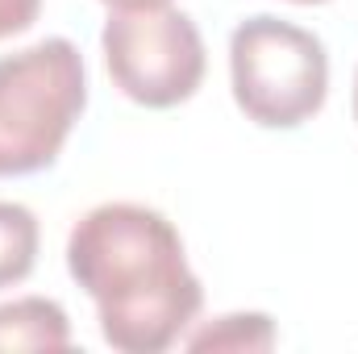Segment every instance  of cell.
Returning a JSON list of instances; mask_svg holds the SVG:
<instances>
[{"label":"cell","instance_id":"6da1fadb","mask_svg":"<svg viewBox=\"0 0 358 354\" xmlns=\"http://www.w3.org/2000/svg\"><path fill=\"white\" fill-rule=\"evenodd\" d=\"M67 271L96 300L100 334L121 354L171 351L204 304L176 225L129 200L100 204L76 221Z\"/></svg>","mask_w":358,"mask_h":354},{"label":"cell","instance_id":"7a4b0ae2","mask_svg":"<svg viewBox=\"0 0 358 354\" xmlns=\"http://www.w3.org/2000/svg\"><path fill=\"white\" fill-rule=\"evenodd\" d=\"M88 104L84 55L42 38L0 59V179L46 171Z\"/></svg>","mask_w":358,"mask_h":354},{"label":"cell","instance_id":"3957f363","mask_svg":"<svg viewBox=\"0 0 358 354\" xmlns=\"http://www.w3.org/2000/svg\"><path fill=\"white\" fill-rule=\"evenodd\" d=\"M234 100L263 129H296L329 96V55L317 34L259 13L229 38Z\"/></svg>","mask_w":358,"mask_h":354},{"label":"cell","instance_id":"277c9868","mask_svg":"<svg viewBox=\"0 0 358 354\" xmlns=\"http://www.w3.org/2000/svg\"><path fill=\"white\" fill-rule=\"evenodd\" d=\"M113 84L134 104L176 108L192 100L204 80V38L187 13L163 8H113L100 34Z\"/></svg>","mask_w":358,"mask_h":354},{"label":"cell","instance_id":"5b68a950","mask_svg":"<svg viewBox=\"0 0 358 354\" xmlns=\"http://www.w3.org/2000/svg\"><path fill=\"white\" fill-rule=\"evenodd\" d=\"M71 321L63 304L46 296H25L0 304V351H67Z\"/></svg>","mask_w":358,"mask_h":354},{"label":"cell","instance_id":"8992f818","mask_svg":"<svg viewBox=\"0 0 358 354\" xmlns=\"http://www.w3.org/2000/svg\"><path fill=\"white\" fill-rule=\"evenodd\" d=\"M38 263V217L25 204L0 200V288L21 283Z\"/></svg>","mask_w":358,"mask_h":354},{"label":"cell","instance_id":"52a82bcc","mask_svg":"<svg viewBox=\"0 0 358 354\" xmlns=\"http://www.w3.org/2000/svg\"><path fill=\"white\" fill-rule=\"evenodd\" d=\"M271 342H275L271 317H263V313H234V317H221L217 325L192 334L187 351H267Z\"/></svg>","mask_w":358,"mask_h":354},{"label":"cell","instance_id":"ba28073f","mask_svg":"<svg viewBox=\"0 0 358 354\" xmlns=\"http://www.w3.org/2000/svg\"><path fill=\"white\" fill-rule=\"evenodd\" d=\"M42 13V0H0V38L25 34Z\"/></svg>","mask_w":358,"mask_h":354},{"label":"cell","instance_id":"9c48e42d","mask_svg":"<svg viewBox=\"0 0 358 354\" xmlns=\"http://www.w3.org/2000/svg\"><path fill=\"white\" fill-rule=\"evenodd\" d=\"M108 8H163V4H171V0H104Z\"/></svg>","mask_w":358,"mask_h":354},{"label":"cell","instance_id":"30bf717a","mask_svg":"<svg viewBox=\"0 0 358 354\" xmlns=\"http://www.w3.org/2000/svg\"><path fill=\"white\" fill-rule=\"evenodd\" d=\"M355 121H358V76H355Z\"/></svg>","mask_w":358,"mask_h":354},{"label":"cell","instance_id":"8fae6325","mask_svg":"<svg viewBox=\"0 0 358 354\" xmlns=\"http://www.w3.org/2000/svg\"><path fill=\"white\" fill-rule=\"evenodd\" d=\"M292 4H325V0H292Z\"/></svg>","mask_w":358,"mask_h":354}]
</instances>
